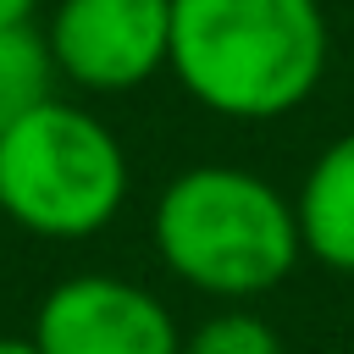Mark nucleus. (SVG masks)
<instances>
[{"instance_id":"1","label":"nucleus","mask_w":354,"mask_h":354,"mask_svg":"<svg viewBox=\"0 0 354 354\" xmlns=\"http://www.w3.org/2000/svg\"><path fill=\"white\" fill-rule=\"evenodd\" d=\"M321 0H171V72L216 116L271 122L326 72Z\"/></svg>"},{"instance_id":"2","label":"nucleus","mask_w":354,"mask_h":354,"mask_svg":"<svg viewBox=\"0 0 354 354\" xmlns=\"http://www.w3.org/2000/svg\"><path fill=\"white\" fill-rule=\"evenodd\" d=\"M155 249L188 288L216 299H254L304 254L293 199L238 166L171 177L155 199Z\"/></svg>"},{"instance_id":"3","label":"nucleus","mask_w":354,"mask_h":354,"mask_svg":"<svg viewBox=\"0 0 354 354\" xmlns=\"http://www.w3.org/2000/svg\"><path fill=\"white\" fill-rule=\"evenodd\" d=\"M127 199V155L105 122L61 100L0 138V216L39 238H88Z\"/></svg>"},{"instance_id":"4","label":"nucleus","mask_w":354,"mask_h":354,"mask_svg":"<svg viewBox=\"0 0 354 354\" xmlns=\"http://www.w3.org/2000/svg\"><path fill=\"white\" fill-rule=\"evenodd\" d=\"M44 44L77 88H138L171 61V0H61Z\"/></svg>"},{"instance_id":"5","label":"nucleus","mask_w":354,"mask_h":354,"mask_svg":"<svg viewBox=\"0 0 354 354\" xmlns=\"http://www.w3.org/2000/svg\"><path fill=\"white\" fill-rule=\"evenodd\" d=\"M33 343L39 354H183L166 304L149 288L105 271L55 282L39 299Z\"/></svg>"},{"instance_id":"6","label":"nucleus","mask_w":354,"mask_h":354,"mask_svg":"<svg viewBox=\"0 0 354 354\" xmlns=\"http://www.w3.org/2000/svg\"><path fill=\"white\" fill-rule=\"evenodd\" d=\"M293 216L310 260L332 271H354V133H343L315 155V166L299 183Z\"/></svg>"},{"instance_id":"7","label":"nucleus","mask_w":354,"mask_h":354,"mask_svg":"<svg viewBox=\"0 0 354 354\" xmlns=\"http://www.w3.org/2000/svg\"><path fill=\"white\" fill-rule=\"evenodd\" d=\"M55 83V55L44 44V33L33 28H0V138L33 116L39 105H50Z\"/></svg>"},{"instance_id":"8","label":"nucleus","mask_w":354,"mask_h":354,"mask_svg":"<svg viewBox=\"0 0 354 354\" xmlns=\"http://www.w3.org/2000/svg\"><path fill=\"white\" fill-rule=\"evenodd\" d=\"M183 354H282V343H277L271 321H260L254 310H221L194 326Z\"/></svg>"},{"instance_id":"9","label":"nucleus","mask_w":354,"mask_h":354,"mask_svg":"<svg viewBox=\"0 0 354 354\" xmlns=\"http://www.w3.org/2000/svg\"><path fill=\"white\" fill-rule=\"evenodd\" d=\"M39 0H0V28H28Z\"/></svg>"},{"instance_id":"10","label":"nucleus","mask_w":354,"mask_h":354,"mask_svg":"<svg viewBox=\"0 0 354 354\" xmlns=\"http://www.w3.org/2000/svg\"><path fill=\"white\" fill-rule=\"evenodd\" d=\"M0 354H39L33 337H0Z\"/></svg>"}]
</instances>
